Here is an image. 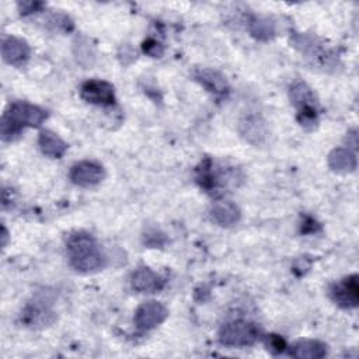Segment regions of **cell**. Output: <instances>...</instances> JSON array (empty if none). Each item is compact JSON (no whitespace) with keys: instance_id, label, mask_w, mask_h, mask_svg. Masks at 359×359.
<instances>
[{"instance_id":"6da1fadb","label":"cell","mask_w":359,"mask_h":359,"mask_svg":"<svg viewBox=\"0 0 359 359\" xmlns=\"http://www.w3.org/2000/svg\"><path fill=\"white\" fill-rule=\"evenodd\" d=\"M67 258L70 266L81 273H91L100 271L104 266V254L97 240L88 233H74L69 237Z\"/></svg>"},{"instance_id":"7a4b0ae2","label":"cell","mask_w":359,"mask_h":359,"mask_svg":"<svg viewBox=\"0 0 359 359\" xmlns=\"http://www.w3.org/2000/svg\"><path fill=\"white\" fill-rule=\"evenodd\" d=\"M48 118L45 109L38 105L15 101L10 104L1 116L0 133L3 140L15 139L25 128H38Z\"/></svg>"},{"instance_id":"3957f363","label":"cell","mask_w":359,"mask_h":359,"mask_svg":"<svg viewBox=\"0 0 359 359\" xmlns=\"http://www.w3.org/2000/svg\"><path fill=\"white\" fill-rule=\"evenodd\" d=\"M261 337V328L247 320H231L222 325L219 341L224 346L244 348L255 344Z\"/></svg>"},{"instance_id":"277c9868","label":"cell","mask_w":359,"mask_h":359,"mask_svg":"<svg viewBox=\"0 0 359 359\" xmlns=\"http://www.w3.org/2000/svg\"><path fill=\"white\" fill-rule=\"evenodd\" d=\"M289 98L297 109V121L304 128H314L317 123V98L304 81H294L289 88Z\"/></svg>"},{"instance_id":"5b68a950","label":"cell","mask_w":359,"mask_h":359,"mask_svg":"<svg viewBox=\"0 0 359 359\" xmlns=\"http://www.w3.org/2000/svg\"><path fill=\"white\" fill-rule=\"evenodd\" d=\"M290 42L313 65L324 69L332 67L335 65V55L331 52V49L325 48V45L317 36L294 32L290 38Z\"/></svg>"},{"instance_id":"8992f818","label":"cell","mask_w":359,"mask_h":359,"mask_svg":"<svg viewBox=\"0 0 359 359\" xmlns=\"http://www.w3.org/2000/svg\"><path fill=\"white\" fill-rule=\"evenodd\" d=\"M331 299L342 309H355L359 302L358 275H349L335 282L330 289Z\"/></svg>"},{"instance_id":"52a82bcc","label":"cell","mask_w":359,"mask_h":359,"mask_svg":"<svg viewBox=\"0 0 359 359\" xmlns=\"http://www.w3.org/2000/svg\"><path fill=\"white\" fill-rule=\"evenodd\" d=\"M194 79L208 93H210L217 100L227 98V95L230 93V86H229L226 77L215 69H209V67L195 69L194 70Z\"/></svg>"},{"instance_id":"ba28073f","label":"cell","mask_w":359,"mask_h":359,"mask_svg":"<svg viewBox=\"0 0 359 359\" xmlns=\"http://www.w3.org/2000/svg\"><path fill=\"white\" fill-rule=\"evenodd\" d=\"M80 95L90 104L112 105L115 102L114 86L105 80H87L80 87Z\"/></svg>"},{"instance_id":"9c48e42d","label":"cell","mask_w":359,"mask_h":359,"mask_svg":"<svg viewBox=\"0 0 359 359\" xmlns=\"http://www.w3.org/2000/svg\"><path fill=\"white\" fill-rule=\"evenodd\" d=\"M168 316L167 307L160 302H146L135 313V324L139 330H151L160 325Z\"/></svg>"},{"instance_id":"30bf717a","label":"cell","mask_w":359,"mask_h":359,"mask_svg":"<svg viewBox=\"0 0 359 359\" xmlns=\"http://www.w3.org/2000/svg\"><path fill=\"white\" fill-rule=\"evenodd\" d=\"M104 177H105L104 167L90 160L76 163L70 170V180L80 187L97 185L104 180Z\"/></svg>"},{"instance_id":"8fae6325","label":"cell","mask_w":359,"mask_h":359,"mask_svg":"<svg viewBox=\"0 0 359 359\" xmlns=\"http://www.w3.org/2000/svg\"><path fill=\"white\" fill-rule=\"evenodd\" d=\"M55 313L43 302L28 303L20 314V320L27 327L43 328L50 325L55 321Z\"/></svg>"},{"instance_id":"7c38bea8","label":"cell","mask_w":359,"mask_h":359,"mask_svg":"<svg viewBox=\"0 0 359 359\" xmlns=\"http://www.w3.org/2000/svg\"><path fill=\"white\" fill-rule=\"evenodd\" d=\"M29 55L31 48L27 43V41L17 36H8L3 41L1 56L8 65L22 66L29 59Z\"/></svg>"},{"instance_id":"4fadbf2b","label":"cell","mask_w":359,"mask_h":359,"mask_svg":"<svg viewBox=\"0 0 359 359\" xmlns=\"http://www.w3.org/2000/svg\"><path fill=\"white\" fill-rule=\"evenodd\" d=\"M132 287L139 293H154L163 289L164 279L150 268H137L130 276Z\"/></svg>"},{"instance_id":"5bb4252c","label":"cell","mask_w":359,"mask_h":359,"mask_svg":"<svg viewBox=\"0 0 359 359\" xmlns=\"http://www.w3.org/2000/svg\"><path fill=\"white\" fill-rule=\"evenodd\" d=\"M238 130L240 135L252 144L262 143L268 135V129L264 119L255 114L245 115L238 123Z\"/></svg>"},{"instance_id":"9a60e30c","label":"cell","mask_w":359,"mask_h":359,"mask_svg":"<svg viewBox=\"0 0 359 359\" xmlns=\"http://www.w3.org/2000/svg\"><path fill=\"white\" fill-rule=\"evenodd\" d=\"M240 217H241V212L238 206L230 201L216 202L210 208V219L219 226L231 227L240 220Z\"/></svg>"},{"instance_id":"2e32d148","label":"cell","mask_w":359,"mask_h":359,"mask_svg":"<svg viewBox=\"0 0 359 359\" xmlns=\"http://www.w3.org/2000/svg\"><path fill=\"white\" fill-rule=\"evenodd\" d=\"M38 144L41 151L50 158H60L67 150V143L50 130H42L39 133Z\"/></svg>"},{"instance_id":"e0dca14e","label":"cell","mask_w":359,"mask_h":359,"mask_svg":"<svg viewBox=\"0 0 359 359\" xmlns=\"http://www.w3.org/2000/svg\"><path fill=\"white\" fill-rule=\"evenodd\" d=\"M328 167L337 172H352L356 168V157L351 149L337 147L328 154Z\"/></svg>"},{"instance_id":"ac0fdd59","label":"cell","mask_w":359,"mask_h":359,"mask_svg":"<svg viewBox=\"0 0 359 359\" xmlns=\"http://www.w3.org/2000/svg\"><path fill=\"white\" fill-rule=\"evenodd\" d=\"M290 355L297 359H320L327 355V345L317 339H303L293 345Z\"/></svg>"},{"instance_id":"d6986e66","label":"cell","mask_w":359,"mask_h":359,"mask_svg":"<svg viewBox=\"0 0 359 359\" xmlns=\"http://www.w3.org/2000/svg\"><path fill=\"white\" fill-rule=\"evenodd\" d=\"M247 27L248 32L258 41H269L276 35V24L265 15H252Z\"/></svg>"},{"instance_id":"ffe728a7","label":"cell","mask_w":359,"mask_h":359,"mask_svg":"<svg viewBox=\"0 0 359 359\" xmlns=\"http://www.w3.org/2000/svg\"><path fill=\"white\" fill-rule=\"evenodd\" d=\"M74 46L77 49L76 50V56H77L79 63H81L83 66L91 65L93 59H94V52H93V48L88 43V41L86 38H80V39H77Z\"/></svg>"},{"instance_id":"44dd1931","label":"cell","mask_w":359,"mask_h":359,"mask_svg":"<svg viewBox=\"0 0 359 359\" xmlns=\"http://www.w3.org/2000/svg\"><path fill=\"white\" fill-rule=\"evenodd\" d=\"M265 342H266L268 349L272 351V352H275V353L283 352L285 348H286L285 339H283L282 337H279V335H273V334H272V335H268L266 339H265Z\"/></svg>"},{"instance_id":"7402d4cb","label":"cell","mask_w":359,"mask_h":359,"mask_svg":"<svg viewBox=\"0 0 359 359\" xmlns=\"http://www.w3.org/2000/svg\"><path fill=\"white\" fill-rule=\"evenodd\" d=\"M143 50L151 57H158L163 55V46L156 39H147L143 42Z\"/></svg>"},{"instance_id":"603a6c76","label":"cell","mask_w":359,"mask_h":359,"mask_svg":"<svg viewBox=\"0 0 359 359\" xmlns=\"http://www.w3.org/2000/svg\"><path fill=\"white\" fill-rule=\"evenodd\" d=\"M164 234H161L158 230H151L144 234V244L150 247H160L164 244Z\"/></svg>"},{"instance_id":"cb8c5ba5","label":"cell","mask_w":359,"mask_h":359,"mask_svg":"<svg viewBox=\"0 0 359 359\" xmlns=\"http://www.w3.org/2000/svg\"><path fill=\"white\" fill-rule=\"evenodd\" d=\"M42 7H43V3H39V1H25V3H20V4H18L20 13H21L22 15L35 13V11H38V10L42 8Z\"/></svg>"},{"instance_id":"d4e9b609","label":"cell","mask_w":359,"mask_h":359,"mask_svg":"<svg viewBox=\"0 0 359 359\" xmlns=\"http://www.w3.org/2000/svg\"><path fill=\"white\" fill-rule=\"evenodd\" d=\"M6 244H7V230H6V227L3 226V227H1V245H3V248L6 247Z\"/></svg>"}]
</instances>
